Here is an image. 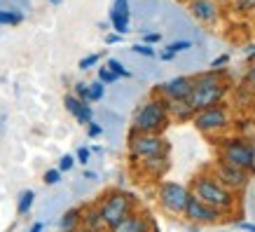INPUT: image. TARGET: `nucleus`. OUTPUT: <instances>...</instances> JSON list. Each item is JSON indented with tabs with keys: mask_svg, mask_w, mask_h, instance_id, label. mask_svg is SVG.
Instances as JSON below:
<instances>
[{
	"mask_svg": "<svg viewBox=\"0 0 255 232\" xmlns=\"http://www.w3.org/2000/svg\"><path fill=\"white\" fill-rule=\"evenodd\" d=\"M225 92H227L225 82L220 80L216 70L211 68L209 73H199L197 77H192V89H190V96H187V103L194 110L209 108V106H216V103L223 101Z\"/></svg>",
	"mask_w": 255,
	"mask_h": 232,
	"instance_id": "obj_1",
	"label": "nucleus"
},
{
	"mask_svg": "<svg viewBox=\"0 0 255 232\" xmlns=\"http://www.w3.org/2000/svg\"><path fill=\"white\" fill-rule=\"evenodd\" d=\"M171 117L166 113L162 96H152L150 101L140 103L131 120V129L133 132H150V134H162L169 127Z\"/></svg>",
	"mask_w": 255,
	"mask_h": 232,
	"instance_id": "obj_2",
	"label": "nucleus"
},
{
	"mask_svg": "<svg viewBox=\"0 0 255 232\" xmlns=\"http://www.w3.org/2000/svg\"><path fill=\"white\" fill-rule=\"evenodd\" d=\"M96 207H99L103 225H106L108 230H113L122 218H127L136 209V197H133L131 193H124V190H113V193L106 195Z\"/></svg>",
	"mask_w": 255,
	"mask_h": 232,
	"instance_id": "obj_3",
	"label": "nucleus"
},
{
	"mask_svg": "<svg viewBox=\"0 0 255 232\" xmlns=\"http://www.w3.org/2000/svg\"><path fill=\"white\" fill-rule=\"evenodd\" d=\"M190 193L220 211L232 209V204H234V193L230 188H225L216 176H197Z\"/></svg>",
	"mask_w": 255,
	"mask_h": 232,
	"instance_id": "obj_4",
	"label": "nucleus"
},
{
	"mask_svg": "<svg viewBox=\"0 0 255 232\" xmlns=\"http://www.w3.org/2000/svg\"><path fill=\"white\" fill-rule=\"evenodd\" d=\"M129 153L131 160L140 157H150V155H162L169 153V143L162 134H150V132H133L129 134Z\"/></svg>",
	"mask_w": 255,
	"mask_h": 232,
	"instance_id": "obj_5",
	"label": "nucleus"
},
{
	"mask_svg": "<svg viewBox=\"0 0 255 232\" xmlns=\"http://www.w3.org/2000/svg\"><path fill=\"white\" fill-rule=\"evenodd\" d=\"M157 200H159V207L164 211H169L173 216H183L185 204L190 200V190L180 183H173V181H162L157 188Z\"/></svg>",
	"mask_w": 255,
	"mask_h": 232,
	"instance_id": "obj_6",
	"label": "nucleus"
},
{
	"mask_svg": "<svg viewBox=\"0 0 255 232\" xmlns=\"http://www.w3.org/2000/svg\"><path fill=\"white\" fill-rule=\"evenodd\" d=\"M220 160L232 164V167L251 171L255 169V148L241 139H230L225 141L223 148H220Z\"/></svg>",
	"mask_w": 255,
	"mask_h": 232,
	"instance_id": "obj_7",
	"label": "nucleus"
},
{
	"mask_svg": "<svg viewBox=\"0 0 255 232\" xmlns=\"http://www.w3.org/2000/svg\"><path fill=\"white\" fill-rule=\"evenodd\" d=\"M190 122H194V127L204 134H216L230 127V115H227V110L220 103H216V106H209V108L194 110Z\"/></svg>",
	"mask_w": 255,
	"mask_h": 232,
	"instance_id": "obj_8",
	"label": "nucleus"
},
{
	"mask_svg": "<svg viewBox=\"0 0 255 232\" xmlns=\"http://www.w3.org/2000/svg\"><path fill=\"white\" fill-rule=\"evenodd\" d=\"M220 214H223L220 209L211 207V204H206V202H201L199 197H194L192 193H190V200H187L185 211H183V216H185L187 221H192V223H199V225L216 223L218 218H220Z\"/></svg>",
	"mask_w": 255,
	"mask_h": 232,
	"instance_id": "obj_9",
	"label": "nucleus"
},
{
	"mask_svg": "<svg viewBox=\"0 0 255 232\" xmlns=\"http://www.w3.org/2000/svg\"><path fill=\"white\" fill-rule=\"evenodd\" d=\"M216 178L223 183L225 188H230V190H241V188L248 186V171L246 169H239V167H232V164L227 162H218L216 167Z\"/></svg>",
	"mask_w": 255,
	"mask_h": 232,
	"instance_id": "obj_10",
	"label": "nucleus"
},
{
	"mask_svg": "<svg viewBox=\"0 0 255 232\" xmlns=\"http://www.w3.org/2000/svg\"><path fill=\"white\" fill-rule=\"evenodd\" d=\"M190 89H192V77L178 75V77H171L169 82L157 87L155 94H159L162 99H187Z\"/></svg>",
	"mask_w": 255,
	"mask_h": 232,
	"instance_id": "obj_11",
	"label": "nucleus"
},
{
	"mask_svg": "<svg viewBox=\"0 0 255 232\" xmlns=\"http://www.w3.org/2000/svg\"><path fill=\"white\" fill-rule=\"evenodd\" d=\"M138 164V169L150 178H162L169 169V153L162 155H150V157H140V160H133Z\"/></svg>",
	"mask_w": 255,
	"mask_h": 232,
	"instance_id": "obj_12",
	"label": "nucleus"
},
{
	"mask_svg": "<svg viewBox=\"0 0 255 232\" xmlns=\"http://www.w3.org/2000/svg\"><path fill=\"white\" fill-rule=\"evenodd\" d=\"M190 14L201 23H211L220 16V7L216 0H190Z\"/></svg>",
	"mask_w": 255,
	"mask_h": 232,
	"instance_id": "obj_13",
	"label": "nucleus"
},
{
	"mask_svg": "<svg viewBox=\"0 0 255 232\" xmlns=\"http://www.w3.org/2000/svg\"><path fill=\"white\" fill-rule=\"evenodd\" d=\"M152 228H155V225L147 221L145 214H138V211L133 209L131 214H129L127 218H122L113 230L115 232H145V230H152Z\"/></svg>",
	"mask_w": 255,
	"mask_h": 232,
	"instance_id": "obj_14",
	"label": "nucleus"
},
{
	"mask_svg": "<svg viewBox=\"0 0 255 232\" xmlns=\"http://www.w3.org/2000/svg\"><path fill=\"white\" fill-rule=\"evenodd\" d=\"M164 106H166V113L171 120H178V122L192 120L194 115V108L187 103V99H164Z\"/></svg>",
	"mask_w": 255,
	"mask_h": 232,
	"instance_id": "obj_15",
	"label": "nucleus"
},
{
	"mask_svg": "<svg viewBox=\"0 0 255 232\" xmlns=\"http://www.w3.org/2000/svg\"><path fill=\"white\" fill-rule=\"evenodd\" d=\"M80 225L85 230H101V228H106L103 221H101L99 207H85V209H80Z\"/></svg>",
	"mask_w": 255,
	"mask_h": 232,
	"instance_id": "obj_16",
	"label": "nucleus"
},
{
	"mask_svg": "<svg viewBox=\"0 0 255 232\" xmlns=\"http://www.w3.org/2000/svg\"><path fill=\"white\" fill-rule=\"evenodd\" d=\"M106 96V85L101 80H94V82H87V101L89 103H96Z\"/></svg>",
	"mask_w": 255,
	"mask_h": 232,
	"instance_id": "obj_17",
	"label": "nucleus"
},
{
	"mask_svg": "<svg viewBox=\"0 0 255 232\" xmlns=\"http://www.w3.org/2000/svg\"><path fill=\"white\" fill-rule=\"evenodd\" d=\"M33 202H35V193H33V190H23V193L19 195V202H16L19 216H26V214L33 209Z\"/></svg>",
	"mask_w": 255,
	"mask_h": 232,
	"instance_id": "obj_18",
	"label": "nucleus"
},
{
	"mask_svg": "<svg viewBox=\"0 0 255 232\" xmlns=\"http://www.w3.org/2000/svg\"><path fill=\"white\" fill-rule=\"evenodd\" d=\"M80 228V209H68L61 216V230H78Z\"/></svg>",
	"mask_w": 255,
	"mask_h": 232,
	"instance_id": "obj_19",
	"label": "nucleus"
},
{
	"mask_svg": "<svg viewBox=\"0 0 255 232\" xmlns=\"http://www.w3.org/2000/svg\"><path fill=\"white\" fill-rule=\"evenodd\" d=\"M129 16L131 14H115V12H110V26L115 28V33H122V35L129 33Z\"/></svg>",
	"mask_w": 255,
	"mask_h": 232,
	"instance_id": "obj_20",
	"label": "nucleus"
},
{
	"mask_svg": "<svg viewBox=\"0 0 255 232\" xmlns=\"http://www.w3.org/2000/svg\"><path fill=\"white\" fill-rule=\"evenodd\" d=\"M23 21V14L16 9H0V26H16Z\"/></svg>",
	"mask_w": 255,
	"mask_h": 232,
	"instance_id": "obj_21",
	"label": "nucleus"
},
{
	"mask_svg": "<svg viewBox=\"0 0 255 232\" xmlns=\"http://www.w3.org/2000/svg\"><path fill=\"white\" fill-rule=\"evenodd\" d=\"M75 120H78L80 124H89L94 120V110H92V106H89V101H82V106L78 108V113H75Z\"/></svg>",
	"mask_w": 255,
	"mask_h": 232,
	"instance_id": "obj_22",
	"label": "nucleus"
},
{
	"mask_svg": "<svg viewBox=\"0 0 255 232\" xmlns=\"http://www.w3.org/2000/svg\"><path fill=\"white\" fill-rule=\"evenodd\" d=\"M106 66H108V68L113 70V73H115L117 77H131V73H129V70L124 68V63L120 61V59H115V56H110Z\"/></svg>",
	"mask_w": 255,
	"mask_h": 232,
	"instance_id": "obj_23",
	"label": "nucleus"
},
{
	"mask_svg": "<svg viewBox=\"0 0 255 232\" xmlns=\"http://www.w3.org/2000/svg\"><path fill=\"white\" fill-rule=\"evenodd\" d=\"M63 106H66V110H68L70 115H75V113H78V108L82 106V99H80V96H75V94H66Z\"/></svg>",
	"mask_w": 255,
	"mask_h": 232,
	"instance_id": "obj_24",
	"label": "nucleus"
},
{
	"mask_svg": "<svg viewBox=\"0 0 255 232\" xmlns=\"http://www.w3.org/2000/svg\"><path fill=\"white\" fill-rule=\"evenodd\" d=\"M99 80L103 82V85H115L120 77H117L115 73L108 68V66H101V68H99Z\"/></svg>",
	"mask_w": 255,
	"mask_h": 232,
	"instance_id": "obj_25",
	"label": "nucleus"
},
{
	"mask_svg": "<svg viewBox=\"0 0 255 232\" xmlns=\"http://www.w3.org/2000/svg\"><path fill=\"white\" fill-rule=\"evenodd\" d=\"M42 181H45L47 186H56V183L61 181V169H59V167H56V169H47Z\"/></svg>",
	"mask_w": 255,
	"mask_h": 232,
	"instance_id": "obj_26",
	"label": "nucleus"
},
{
	"mask_svg": "<svg viewBox=\"0 0 255 232\" xmlns=\"http://www.w3.org/2000/svg\"><path fill=\"white\" fill-rule=\"evenodd\" d=\"M99 61H101V54H87L85 59H80L78 68H80V70H89L92 66H96Z\"/></svg>",
	"mask_w": 255,
	"mask_h": 232,
	"instance_id": "obj_27",
	"label": "nucleus"
},
{
	"mask_svg": "<svg viewBox=\"0 0 255 232\" xmlns=\"http://www.w3.org/2000/svg\"><path fill=\"white\" fill-rule=\"evenodd\" d=\"M190 47H192V42H190V40H176V42H171L166 49H169V52H173V54H178V52H187Z\"/></svg>",
	"mask_w": 255,
	"mask_h": 232,
	"instance_id": "obj_28",
	"label": "nucleus"
},
{
	"mask_svg": "<svg viewBox=\"0 0 255 232\" xmlns=\"http://www.w3.org/2000/svg\"><path fill=\"white\" fill-rule=\"evenodd\" d=\"M133 54H140V56H155V49L147 45V42H138V45H133Z\"/></svg>",
	"mask_w": 255,
	"mask_h": 232,
	"instance_id": "obj_29",
	"label": "nucleus"
},
{
	"mask_svg": "<svg viewBox=\"0 0 255 232\" xmlns=\"http://www.w3.org/2000/svg\"><path fill=\"white\" fill-rule=\"evenodd\" d=\"M110 12H115V14H131L129 12V0H115Z\"/></svg>",
	"mask_w": 255,
	"mask_h": 232,
	"instance_id": "obj_30",
	"label": "nucleus"
},
{
	"mask_svg": "<svg viewBox=\"0 0 255 232\" xmlns=\"http://www.w3.org/2000/svg\"><path fill=\"white\" fill-rule=\"evenodd\" d=\"M73 167H75V157H73V155H63L61 160H59V169H61V174L70 171Z\"/></svg>",
	"mask_w": 255,
	"mask_h": 232,
	"instance_id": "obj_31",
	"label": "nucleus"
},
{
	"mask_svg": "<svg viewBox=\"0 0 255 232\" xmlns=\"http://www.w3.org/2000/svg\"><path fill=\"white\" fill-rule=\"evenodd\" d=\"M89 160H92V150L89 148H78V155H75V162L80 164H89Z\"/></svg>",
	"mask_w": 255,
	"mask_h": 232,
	"instance_id": "obj_32",
	"label": "nucleus"
},
{
	"mask_svg": "<svg viewBox=\"0 0 255 232\" xmlns=\"http://www.w3.org/2000/svg\"><path fill=\"white\" fill-rule=\"evenodd\" d=\"M87 134H89V139H99L101 134H103V127H101L99 122H94V120H92V122L87 124Z\"/></svg>",
	"mask_w": 255,
	"mask_h": 232,
	"instance_id": "obj_33",
	"label": "nucleus"
},
{
	"mask_svg": "<svg viewBox=\"0 0 255 232\" xmlns=\"http://www.w3.org/2000/svg\"><path fill=\"white\" fill-rule=\"evenodd\" d=\"M73 94H75V96H80L82 101H87V82H75Z\"/></svg>",
	"mask_w": 255,
	"mask_h": 232,
	"instance_id": "obj_34",
	"label": "nucleus"
},
{
	"mask_svg": "<svg viewBox=\"0 0 255 232\" xmlns=\"http://www.w3.org/2000/svg\"><path fill=\"white\" fill-rule=\"evenodd\" d=\"M253 7H255V0H239V2H237V9H239V12H251Z\"/></svg>",
	"mask_w": 255,
	"mask_h": 232,
	"instance_id": "obj_35",
	"label": "nucleus"
},
{
	"mask_svg": "<svg viewBox=\"0 0 255 232\" xmlns=\"http://www.w3.org/2000/svg\"><path fill=\"white\" fill-rule=\"evenodd\" d=\"M227 61H230V56H227V54H223V56H218V59H213V61H211V68H213V70H218V68H223V66H225V63H227Z\"/></svg>",
	"mask_w": 255,
	"mask_h": 232,
	"instance_id": "obj_36",
	"label": "nucleus"
},
{
	"mask_svg": "<svg viewBox=\"0 0 255 232\" xmlns=\"http://www.w3.org/2000/svg\"><path fill=\"white\" fill-rule=\"evenodd\" d=\"M246 85L255 92V66H251V68L246 70Z\"/></svg>",
	"mask_w": 255,
	"mask_h": 232,
	"instance_id": "obj_37",
	"label": "nucleus"
},
{
	"mask_svg": "<svg viewBox=\"0 0 255 232\" xmlns=\"http://www.w3.org/2000/svg\"><path fill=\"white\" fill-rule=\"evenodd\" d=\"M159 40H162L159 33H145V35H143V42H147V45H155V42H159Z\"/></svg>",
	"mask_w": 255,
	"mask_h": 232,
	"instance_id": "obj_38",
	"label": "nucleus"
},
{
	"mask_svg": "<svg viewBox=\"0 0 255 232\" xmlns=\"http://www.w3.org/2000/svg\"><path fill=\"white\" fill-rule=\"evenodd\" d=\"M122 33H110V35H106V45H117V42H122Z\"/></svg>",
	"mask_w": 255,
	"mask_h": 232,
	"instance_id": "obj_39",
	"label": "nucleus"
},
{
	"mask_svg": "<svg viewBox=\"0 0 255 232\" xmlns=\"http://www.w3.org/2000/svg\"><path fill=\"white\" fill-rule=\"evenodd\" d=\"M237 228H241V230H248V232H255V223H237Z\"/></svg>",
	"mask_w": 255,
	"mask_h": 232,
	"instance_id": "obj_40",
	"label": "nucleus"
},
{
	"mask_svg": "<svg viewBox=\"0 0 255 232\" xmlns=\"http://www.w3.org/2000/svg\"><path fill=\"white\" fill-rule=\"evenodd\" d=\"M173 56H176V54H173V52H169V49H164L162 54H159V59H164V61H171Z\"/></svg>",
	"mask_w": 255,
	"mask_h": 232,
	"instance_id": "obj_41",
	"label": "nucleus"
},
{
	"mask_svg": "<svg viewBox=\"0 0 255 232\" xmlns=\"http://www.w3.org/2000/svg\"><path fill=\"white\" fill-rule=\"evenodd\" d=\"M45 230V223H33L31 225V232H42Z\"/></svg>",
	"mask_w": 255,
	"mask_h": 232,
	"instance_id": "obj_42",
	"label": "nucleus"
},
{
	"mask_svg": "<svg viewBox=\"0 0 255 232\" xmlns=\"http://www.w3.org/2000/svg\"><path fill=\"white\" fill-rule=\"evenodd\" d=\"M85 178H89V181H96V178H99V176H96L94 171H85Z\"/></svg>",
	"mask_w": 255,
	"mask_h": 232,
	"instance_id": "obj_43",
	"label": "nucleus"
},
{
	"mask_svg": "<svg viewBox=\"0 0 255 232\" xmlns=\"http://www.w3.org/2000/svg\"><path fill=\"white\" fill-rule=\"evenodd\" d=\"M248 59H251V61L255 59V49H251V52H248Z\"/></svg>",
	"mask_w": 255,
	"mask_h": 232,
	"instance_id": "obj_44",
	"label": "nucleus"
},
{
	"mask_svg": "<svg viewBox=\"0 0 255 232\" xmlns=\"http://www.w3.org/2000/svg\"><path fill=\"white\" fill-rule=\"evenodd\" d=\"M49 2H52V5H61V0H49Z\"/></svg>",
	"mask_w": 255,
	"mask_h": 232,
	"instance_id": "obj_45",
	"label": "nucleus"
}]
</instances>
